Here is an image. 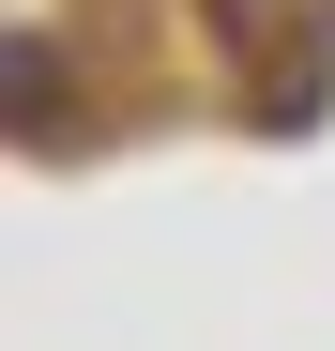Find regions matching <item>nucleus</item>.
Returning a JSON list of instances; mask_svg holds the SVG:
<instances>
[{
    "instance_id": "1",
    "label": "nucleus",
    "mask_w": 335,
    "mask_h": 351,
    "mask_svg": "<svg viewBox=\"0 0 335 351\" xmlns=\"http://www.w3.org/2000/svg\"><path fill=\"white\" fill-rule=\"evenodd\" d=\"M274 16H290V0H213V31H229L244 62H259V123H305V77L274 62Z\"/></svg>"
}]
</instances>
